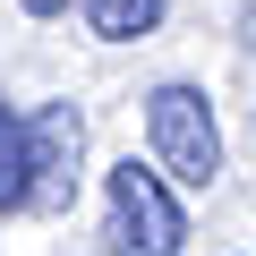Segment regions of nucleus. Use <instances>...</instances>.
Segmentation results:
<instances>
[{"mask_svg":"<svg viewBox=\"0 0 256 256\" xmlns=\"http://www.w3.org/2000/svg\"><path fill=\"white\" fill-rule=\"evenodd\" d=\"M146 137H154V180L171 188H214V171H222V128H214V102L196 94V86H154L146 94Z\"/></svg>","mask_w":256,"mask_h":256,"instance_id":"obj_1","label":"nucleus"},{"mask_svg":"<svg viewBox=\"0 0 256 256\" xmlns=\"http://www.w3.org/2000/svg\"><path fill=\"white\" fill-rule=\"evenodd\" d=\"M180 239H188V222H180L171 188L137 162H120L111 171V248L120 256H180Z\"/></svg>","mask_w":256,"mask_h":256,"instance_id":"obj_2","label":"nucleus"},{"mask_svg":"<svg viewBox=\"0 0 256 256\" xmlns=\"http://www.w3.org/2000/svg\"><path fill=\"white\" fill-rule=\"evenodd\" d=\"M77 146H86L77 102H43L26 120V205H68L77 196Z\"/></svg>","mask_w":256,"mask_h":256,"instance_id":"obj_3","label":"nucleus"},{"mask_svg":"<svg viewBox=\"0 0 256 256\" xmlns=\"http://www.w3.org/2000/svg\"><path fill=\"white\" fill-rule=\"evenodd\" d=\"M77 9H86V26H94L102 43H137V34H154V26H162L171 0H77Z\"/></svg>","mask_w":256,"mask_h":256,"instance_id":"obj_4","label":"nucleus"},{"mask_svg":"<svg viewBox=\"0 0 256 256\" xmlns=\"http://www.w3.org/2000/svg\"><path fill=\"white\" fill-rule=\"evenodd\" d=\"M26 205V120L0 111V214Z\"/></svg>","mask_w":256,"mask_h":256,"instance_id":"obj_5","label":"nucleus"},{"mask_svg":"<svg viewBox=\"0 0 256 256\" xmlns=\"http://www.w3.org/2000/svg\"><path fill=\"white\" fill-rule=\"evenodd\" d=\"M26 9H34V18H52V9H68V0H26Z\"/></svg>","mask_w":256,"mask_h":256,"instance_id":"obj_6","label":"nucleus"},{"mask_svg":"<svg viewBox=\"0 0 256 256\" xmlns=\"http://www.w3.org/2000/svg\"><path fill=\"white\" fill-rule=\"evenodd\" d=\"M248 43H256V9H248Z\"/></svg>","mask_w":256,"mask_h":256,"instance_id":"obj_7","label":"nucleus"}]
</instances>
